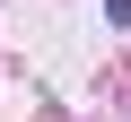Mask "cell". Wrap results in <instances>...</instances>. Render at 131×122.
<instances>
[{"instance_id":"cell-1","label":"cell","mask_w":131,"mask_h":122,"mask_svg":"<svg viewBox=\"0 0 131 122\" xmlns=\"http://www.w3.org/2000/svg\"><path fill=\"white\" fill-rule=\"evenodd\" d=\"M105 18H114V26H131V0H105Z\"/></svg>"}]
</instances>
